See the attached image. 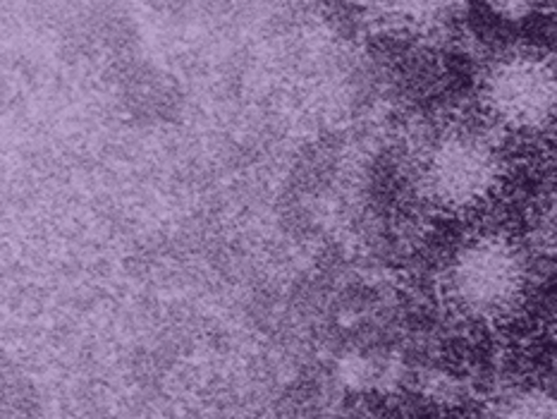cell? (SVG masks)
Wrapping results in <instances>:
<instances>
[{
  "instance_id": "cell-1",
  "label": "cell",
  "mask_w": 557,
  "mask_h": 419,
  "mask_svg": "<svg viewBox=\"0 0 557 419\" xmlns=\"http://www.w3.org/2000/svg\"><path fill=\"white\" fill-rule=\"evenodd\" d=\"M536 283V257L522 237L505 227H476L447 249L435 295L453 321L498 331L524 315Z\"/></svg>"
},
{
  "instance_id": "cell-2",
  "label": "cell",
  "mask_w": 557,
  "mask_h": 419,
  "mask_svg": "<svg viewBox=\"0 0 557 419\" xmlns=\"http://www.w3.org/2000/svg\"><path fill=\"white\" fill-rule=\"evenodd\" d=\"M510 149L479 113L447 118L419 139L411 183L435 213L471 219L491 209L510 183Z\"/></svg>"
},
{
  "instance_id": "cell-3",
  "label": "cell",
  "mask_w": 557,
  "mask_h": 419,
  "mask_svg": "<svg viewBox=\"0 0 557 419\" xmlns=\"http://www.w3.org/2000/svg\"><path fill=\"white\" fill-rule=\"evenodd\" d=\"M479 115L510 144L557 132V53L510 44L491 53L476 77Z\"/></svg>"
},
{
  "instance_id": "cell-4",
  "label": "cell",
  "mask_w": 557,
  "mask_h": 419,
  "mask_svg": "<svg viewBox=\"0 0 557 419\" xmlns=\"http://www.w3.org/2000/svg\"><path fill=\"white\" fill-rule=\"evenodd\" d=\"M481 419H557V381L539 377L500 381L483 403Z\"/></svg>"
},
{
  "instance_id": "cell-5",
  "label": "cell",
  "mask_w": 557,
  "mask_h": 419,
  "mask_svg": "<svg viewBox=\"0 0 557 419\" xmlns=\"http://www.w3.org/2000/svg\"><path fill=\"white\" fill-rule=\"evenodd\" d=\"M548 233H550V247H553V251H555V259H557V204H555L553 215H550V227H548Z\"/></svg>"
}]
</instances>
